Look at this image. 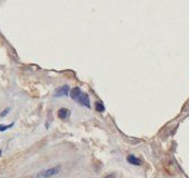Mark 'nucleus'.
I'll use <instances>...</instances> for the list:
<instances>
[{
	"label": "nucleus",
	"mask_w": 189,
	"mask_h": 178,
	"mask_svg": "<svg viewBox=\"0 0 189 178\" xmlns=\"http://www.w3.org/2000/svg\"><path fill=\"white\" fill-rule=\"evenodd\" d=\"M105 178H116V174H109V175H107Z\"/></svg>",
	"instance_id": "9d476101"
},
{
	"label": "nucleus",
	"mask_w": 189,
	"mask_h": 178,
	"mask_svg": "<svg viewBox=\"0 0 189 178\" xmlns=\"http://www.w3.org/2000/svg\"><path fill=\"white\" fill-rule=\"evenodd\" d=\"M69 92V87L65 85L62 87H59L57 88V90L55 92V97H64V96H67Z\"/></svg>",
	"instance_id": "7ed1b4c3"
},
{
	"label": "nucleus",
	"mask_w": 189,
	"mask_h": 178,
	"mask_svg": "<svg viewBox=\"0 0 189 178\" xmlns=\"http://www.w3.org/2000/svg\"><path fill=\"white\" fill-rule=\"evenodd\" d=\"M69 115H70V112L67 108H61V109H59V112H58V117H59L60 119H66Z\"/></svg>",
	"instance_id": "423d86ee"
},
{
	"label": "nucleus",
	"mask_w": 189,
	"mask_h": 178,
	"mask_svg": "<svg viewBox=\"0 0 189 178\" xmlns=\"http://www.w3.org/2000/svg\"><path fill=\"white\" fill-rule=\"evenodd\" d=\"M1 154H2V152H1V150H0V156H1Z\"/></svg>",
	"instance_id": "9b49d317"
},
{
	"label": "nucleus",
	"mask_w": 189,
	"mask_h": 178,
	"mask_svg": "<svg viewBox=\"0 0 189 178\" xmlns=\"http://www.w3.org/2000/svg\"><path fill=\"white\" fill-rule=\"evenodd\" d=\"M60 170H61V167H60V166H56V167H52V168H48L47 170H45V172H42V173L40 174V176H42V177H45V178L52 177V176H55V175H57V174H59Z\"/></svg>",
	"instance_id": "f257e3e1"
},
{
	"label": "nucleus",
	"mask_w": 189,
	"mask_h": 178,
	"mask_svg": "<svg viewBox=\"0 0 189 178\" xmlns=\"http://www.w3.org/2000/svg\"><path fill=\"white\" fill-rule=\"evenodd\" d=\"M127 162L131 164V165H134V166H140L141 165V160L139 158L136 157V156H134V155H128L127 156Z\"/></svg>",
	"instance_id": "20e7f679"
},
{
	"label": "nucleus",
	"mask_w": 189,
	"mask_h": 178,
	"mask_svg": "<svg viewBox=\"0 0 189 178\" xmlns=\"http://www.w3.org/2000/svg\"><path fill=\"white\" fill-rule=\"evenodd\" d=\"M9 112H10V108H6L5 110H2V112H0V117H5Z\"/></svg>",
	"instance_id": "1a4fd4ad"
},
{
	"label": "nucleus",
	"mask_w": 189,
	"mask_h": 178,
	"mask_svg": "<svg viewBox=\"0 0 189 178\" xmlns=\"http://www.w3.org/2000/svg\"><path fill=\"white\" fill-rule=\"evenodd\" d=\"M14 126V122L12 124H10V125H7V126H2V125H0V132H6L7 129H9Z\"/></svg>",
	"instance_id": "6e6552de"
},
{
	"label": "nucleus",
	"mask_w": 189,
	"mask_h": 178,
	"mask_svg": "<svg viewBox=\"0 0 189 178\" xmlns=\"http://www.w3.org/2000/svg\"><path fill=\"white\" fill-rule=\"evenodd\" d=\"M77 102H79L80 105H82V106L85 107H90V100H89V97L87 94H84V92H81L78 97V99H77Z\"/></svg>",
	"instance_id": "f03ea898"
},
{
	"label": "nucleus",
	"mask_w": 189,
	"mask_h": 178,
	"mask_svg": "<svg viewBox=\"0 0 189 178\" xmlns=\"http://www.w3.org/2000/svg\"><path fill=\"white\" fill-rule=\"evenodd\" d=\"M80 94H81V90H80L79 87H75V88H72V89L70 90V96H71L72 99H75V100L78 99Z\"/></svg>",
	"instance_id": "39448f33"
},
{
	"label": "nucleus",
	"mask_w": 189,
	"mask_h": 178,
	"mask_svg": "<svg viewBox=\"0 0 189 178\" xmlns=\"http://www.w3.org/2000/svg\"><path fill=\"white\" fill-rule=\"evenodd\" d=\"M96 110L99 112H105V106L104 104H101V102H96Z\"/></svg>",
	"instance_id": "0eeeda50"
}]
</instances>
